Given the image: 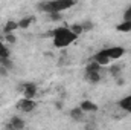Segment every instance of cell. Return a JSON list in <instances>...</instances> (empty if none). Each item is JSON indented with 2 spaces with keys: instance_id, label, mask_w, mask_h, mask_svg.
<instances>
[{
  "instance_id": "obj_1",
  "label": "cell",
  "mask_w": 131,
  "mask_h": 130,
  "mask_svg": "<svg viewBox=\"0 0 131 130\" xmlns=\"http://www.w3.org/2000/svg\"><path fill=\"white\" fill-rule=\"evenodd\" d=\"M75 6V2L73 0H47V2H40L37 3V9L38 11H43L46 14H50V12H63L66 9Z\"/></svg>"
},
{
  "instance_id": "obj_2",
  "label": "cell",
  "mask_w": 131,
  "mask_h": 130,
  "mask_svg": "<svg viewBox=\"0 0 131 130\" xmlns=\"http://www.w3.org/2000/svg\"><path fill=\"white\" fill-rule=\"evenodd\" d=\"M53 44L55 48H60V49H64L69 44H72L78 37L70 31V28H66V26H60L57 29H53Z\"/></svg>"
},
{
  "instance_id": "obj_3",
  "label": "cell",
  "mask_w": 131,
  "mask_h": 130,
  "mask_svg": "<svg viewBox=\"0 0 131 130\" xmlns=\"http://www.w3.org/2000/svg\"><path fill=\"white\" fill-rule=\"evenodd\" d=\"M25 126H26V123H25L23 118H20V116H12V118L9 119V123H6L5 130H23Z\"/></svg>"
},
{
  "instance_id": "obj_4",
  "label": "cell",
  "mask_w": 131,
  "mask_h": 130,
  "mask_svg": "<svg viewBox=\"0 0 131 130\" xmlns=\"http://www.w3.org/2000/svg\"><path fill=\"white\" fill-rule=\"evenodd\" d=\"M20 89L23 90V98H26V99H34L37 95V90H38L35 83H25L20 86Z\"/></svg>"
},
{
  "instance_id": "obj_5",
  "label": "cell",
  "mask_w": 131,
  "mask_h": 130,
  "mask_svg": "<svg viewBox=\"0 0 131 130\" xmlns=\"http://www.w3.org/2000/svg\"><path fill=\"white\" fill-rule=\"evenodd\" d=\"M37 107V103L34 99H26V98H21L18 103H17V109L25 112V113H29V112H34Z\"/></svg>"
},
{
  "instance_id": "obj_6",
  "label": "cell",
  "mask_w": 131,
  "mask_h": 130,
  "mask_svg": "<svg viewBox=\"0 0 131 130\" xmlns=\"http://www.w3.org/2000/svg\"><path fill=\"white\" fill-rule=\"evenodd\" d=\"M104 51H105V54H107V57H108L110 60H119V58H122L124 54H125V49H124L122 46H114V48L104 49Z\"/></svg>"
},
{
  "instance_id": "obj_7",
  "label": "cell",
  "mask_w": 131,
  "mask_h": 130,
  "mask_svg": "<svg viewBox=\"0 0 131 130\" xmlns=\"http://www.w3.org/2000/svg\"><path fill=\"white\" fill-rule=\"evenodd\" d=\"M81 110L84 112V113H95V112H98V104H95L93 101H90V99H84L82 103H81Z\"/></svg>"
},
{
  "instance_id": "obj_8",
  "label": "cell",
  "mask_w": 131,
  "mask_h": 130,
  "mask_svg": "<svg viewBox=\"0 0 131 130\" xmlns=\"http://www.w3.org/2000/svg\"><path fill=\"white\" fill-rule=\"evenodd\" d=\"M93 60H95V61H96V63H98L99 66H107L108 63H110V61H111V60H110V58L107 57L105 51H101V52H98V54H96V55L93 57Z\"/></svg>"
},
{
  "instance_id": "obj_9",
  "label": "cell",
  "mask_w": 131,
  "mask_h": 130,
  "mask_svg": "<svg viewBox=\"0 0 131 130\" xmlns=\"http://www.w3.org/2000/svg\"><path fill=\"white\" fill-rule=\"evenodd\" d=\"M84 116H85V113L81 110V107H73V109L70 110V118H72L73 121H82Z\"/></svg>"
},
{
  "instance_id": "obj_10",
  "label": "cell",
  "mask_w": 131,
  "mask_h": 130,
  "mask_svg": "<svg viewBox=\"0 0 131 130\" xmlns=\"http://www.w3.org/2000/svg\"><path fill=\"white\" fill-rule=\"evenodd\" d=\"M18 29V22L15 20H8L5 23V28H3V32L5 34H14V31Z\"/></svg>"
},
{
  "instance_id": "obj_11",
  "label": "cell",
  "mask_w": 131,
  "mask_h": 130,
  "mask_svg": "<svg viewBox=\"0 0 131 130\" xmlns=\"http://www.w3.org/2000/svg\"><path fill=\"white\" fill-rule=\"evenodd\" d=\"M101 69H102V66H99L95 60L89 61V63H87V66H85V72H87V73H93V72H98V73H101Z\"/></svg>"
},
{
  "instance_id": "obj_12",
  "label": "cell",
  "mask_w": 131,
  "mask_h": 130,
  "mask_svg": "<svg viewBox=\"0 0 131 130\" xmlns=\"http://www.w3.org/2000/svg\"><path fill=\"white\" fill-rule=\"evenodd\" d=\"M34 20H35V18H34L32 15H29V17H23V18L18 22V28H20V29H28V28L34 23Z\"/></svg>"
},
{
  "instance_id": "obj_13",
  "label": "cell",
  "mask_w": 131,
  "mask_h": 130,
  "mask_svg": "<svg viewBox=\"0 0 131 130\" xmlns=\"http://www.w3.org/2000/svg\"><path fill=\"white\" fill-rule=\"evenodd\" d=\"M101 73H98V72H93V73H87L85 72V80L89 81V83H92V84H98L99 81H101Z\"/></svg>"
},
{
  "instance_id": "obj_14",
  "label": "cell",
  "mask_w": 131,
  "mask_h": 130,
  "mask_svg": "<svg viewBox=\"0 0 131 130\" xmlns=\"http://www.w3.org/2000/svg\"><path fill=\"white\" fill-rule=\"evenodd\" d=\"M119 107H122V109L127 110V112H131V95L130 97L122 98V99L119 101Z\"/></svg>"
},
{
  "instance_id": "obj_15",
  "label": "cell",
  "mask_w": 131,
  "mask_h": 130,
  "mask_svg": "<svg viewBox=\"0 0 131 130\" xmlns=\"http://www.w3.org/2000/svg\"><path fill=\"white\" fill-rule=\"evenodd\" d=\"M117 31L119 32H130L131 31V22H122L121 25H117Z\"/></svg>"
},
{
  "instance_id": "obj_16",
  "label": "cell",
  "mask_w": 131,
  "mask_h": 130,
  "mask_svg": "<svg viewBox=\"0 0 131 130\" xmlns=\"http://www.w3.org/2000/svg\"><path fill=\"white\" fill-rule=\"evenodd\" d=\"M70 31L75 34L76 37H79L81 34L84 32V31H82V25H81V23H75V25H72V26H70Z\"/></svg>"
},
{
  "instance_id": "obj_17",
  "label": "cell",
  "mask_w": 131,
  "mask_h": 130,
  "mask_svg": "<svg viewBox=\"0 0 131 130\" xmlns=\"http://www.w3.org/2000/svg\"><path fill=\"white\" fill-rule=\"evenodd\" d=\"M0 58H9V49L3 41H0Z\"/></svg>"
},
{
  "instance_id": "obj_18",
  "label": "cell",
  "mask_w": 131,
  "mask_h": 130,
  "mask_svg": "<svg viewBox=\"0 0 131 130\" xmlns=\"http://www.w3.org/2000/svg\"><path fill=\"white\" fill-rule=\"evenodd\" d=\"M47 17H49L50 22H61L63 20V14L61 12H50V14H47Z\"/></svg>"
},
{
  "instance_id": "obj_19",
  "label": "cell",
  "mask_w": 131,
  "mask_h": 130,
  "mask_svg": "<svg viewBox=\"0 0 131 130\" xmlns=\"http://www.w3.org/2000/svg\"><path fill=\"white\" fill-rule=\"evenodd\" d=\"M121 70H122V66L121 64H113L111 67H110V73H111L113 77H119Z\"/></svg>"
},
{
  "instance_id": "obj_20",
  "label": "cell",
  "mask_w": 131,
  "mask_h": 130,
  "mask_svg": "<svg viewBox=\"0 0 131 130\" xmlns=\"http://www.w3.org/2000/svg\"><path fill=\"white\" fill-rule=\"evenodd\" d=\"M0 66H3V67H6L8 70H11L14 64H12V61L9 60V58H0Z\"/></svg>"
},
{
  "instance_id": "obj_21",
  "label": "cell",
  "mask_w": 131,
  "mask_h": 130,
  "mask_svg": "<svg viewBox=\"0 0 131 130\" xmlns=\"http://www.w3.org/2000/svg\"><path fill=\"white\" fill-rule=\"evenodd\" d=\"M5 41L9 44H15L17 43V37L14 34H5Z\"/></svg>"
},
{
  "instance_id": "obj_22",
  "label": "cell",
  "mask_w": 131,
  "mask_h": 130,
  "mask_svg": "<svg viewBox=\"0 0 131 130\" xmlns=\"http://www.w3.org/2000/svg\"><path fill=\"white\" fill-rule=\"evenodd\" d=\"M85 130H98L96 121H89V123H85Z\"/></svg>"
},
{
  "instance_id": "obj_23",
  "label": "cell",
  "mask_w": 131,
  "mask_h": 130,
  "mask_svg": "<svg viewBox=\"0 0 131 130\" xmlns=\"http://www.w3.org/2000/svg\"><path fill=\"white\" fill-rule=\"evenodd\" d=\"M81 25H82V31H84V32L93 29V23H92V22H84V23H81Z\"/></svg>"
},
{
  "instance_id": "obj_24",
  "label": "cell",
  "mask_w": 131,
  "mask_h": 130,
  "mask_svg": "<svg viewBox=\"0 0 131 130\" xmlns=\"http://www.w3.org/2000/svg\"><path fill=\"white\" fill-rule=\"evenodd\" d=\"M124 22H131V6L124 12Z\"/></svg>"
},
{
  "instance_id": "obj_25",
  "label": "cell",
  "mask_w": 131,
  "mask_h": 130,
  "mask_svg": "<svg viewBox=\"0 0 131 130\" xmlns=\"http://www.w3.org/2000/svg\"><path fill=\"white\" fill-rule=\"evenodd\" d=\"M8 75H9V70H8L6 67L0 66V77H8Z\"/></svg>"
},
{
  "instance_id": "obj_26",
  "label": "cell",
  "mask_w": 131,
  "mask_h": 130,
  "mask_svg": "<svg viewBox=\"0 0 131 130\" xmlns=\"http://www.w3.org/2000/svg\"><path fill=\"white\" fill-rule=\"evenodd\" d=\"M116 84H117L119 87H121V86H124V80H122V78H119V80L116 81Z\"/></svg>"
}]
</instances>
